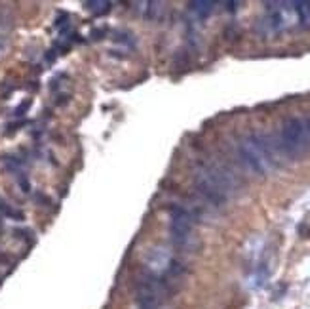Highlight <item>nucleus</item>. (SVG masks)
I'll use <instances>...</instances> for the list:
<instances>
[{
	"label": "nucleus",
	"instance_id": "9",
	"mask_svg": "<svg viewBox=\"0 0 310 309\" xmlns=\"http://www.w3.org/2000/svg\"><path fill=\"white\" fill-rule=\"evenodd\" d=\"M145 6H147V8H145V18L154 20V18L158 16V12L162 10V6H164V4H160V2H147Z\"/></svg>",
	"mask_w": 310,
	"mask_h": 309
},
{
	"label": "nucleus",
	"instance_id": "5",
	"mask_svg": "<svg viewBox=\"0 0 310 309\" xmlns=\"http://www.w3.org/2000/svg\"><path fill=\"white\" fill-rule=\"evenodd\" d=\"M194 184H196L198 193L202 195L206 201H209L211 204L221 206L223 203H226L228 195H226L225 191H223V189H221V187L209 178V174H207L202 166H198L196 174H194Z\"/></svg>",
	"mask_w": 310,
	"mask_h": 309
},
{
	"label": "nucleus",
	"instance_id": "3",
	"mask_svg": "<svg viewBox=\"0 0 310 309\" xmlns=\"http://www.w3.org/2000/svg\"><path fill=\"white\" fill-rule=\"evenodd\" d=\"M282 145L285 153L301 159L310 149V134L301 118H289L282 126Z\"/></svg>",
	"mask_w": 310,
	"mask_h": 309
},
{
	"label": "nucleus",
	"instance_id": "2",
	"mask_svg": "<svg viewBox=\"0 0 310 309\" xmlns=\"http://www.w3.org/2000/svg\"><path fill=\"white\" fill-rule=\"evenodd\" d=\"M168 294V284L158 275H145L135 282V301L139 309H160Z\"/></svg>",
	"mask_w": 310,
	"mask_h": 309
},
{
	"label": "nucleus",
	"instance_id": "4",
	"mask_svg": "<svg viewBox=\"0 0 310 309\" xmlns=\"http://www.w3.org/2000/svg\"><path fill=\"white\" fill-rule=\"evenodd\" d=\"M169 235L175 246L188 250L192 246L194 235H192V214L183 206H173L169 210Z\"/></svg>",
	"mask_w": 310,
	"mask_h": 309
},
{
	"label": "nucleus",
	"instance_id": "1",
	"mask_svg": "<svg viewBox=\"0 0 310 309\" xmlns=\"http://www.w3.org/2000/svg\"><path fill=\"white\" fill-rule=\"evenodd\" d=\"M238 149H240L242 161L257 176H266L268 170L272 168V165L276 163L270 145L261 135H251V137L242 139Z\"/></svg>",
	"mask_w": 310,
	"mask_h": 309
},
{
	"label": "nucleus",
	"instance_id": "10",
	"mask_svg": "<svg viewBox=\"0 0 310 309\" xmlns=\"http://www.w3.org/2000/svg\"><path fill=\"white\" fill-rule=\"evenodd\" d=\"M306 130H308V134H310V120H308V124H306Z\"/></svg>",
	"mask_w": 310,
	"mask_h": 309
},
{
	"label": "nucleus",
	"instance_id": "6",
	"mask_svg": "<svg viewBox=\"0 0 310 309\" xmlns=\"http://www.w3.org/2000/svg\"><path fill=\"white\" fill-rule=\"evenodd\" d=\"M295 12H297V18L301 21V27L310 29V2L308 0H301V2H293Z\"/></svg>",
	"mask_w": 310,
	"mask_h": 309
},
{
	"label": "nucleus",
	"instance_id": "8",
	"mask_svg": "<svg viewBox=\"0 0 310 309\" xmlns=\"http://www.w3.org/2000/svg\"><path fill=\"white\" fill-rule=\"evenodd\" d=\"M86 6L94 14H105L111 8V2H107V0H90V2H86Z\"/></svg>",
	"mask_w": 310,
	"mask_h": 309
},
{
	"label": "nucleus",
	"instance_id": "7",
	"mask_svg": "<svg viewBox=\"0 0 310 309\" xmlns=\"http://www.w3.org/2000/svg\"><path fill=\"white\" fill-rule=\"evenodd\" d=\"M190 10L200 18H207L211 12L215 10V2H211V0H194V2H190Z\"/></svg>",
	"mask_w": 310,
	"mask_h": 309
}]
</instances>
